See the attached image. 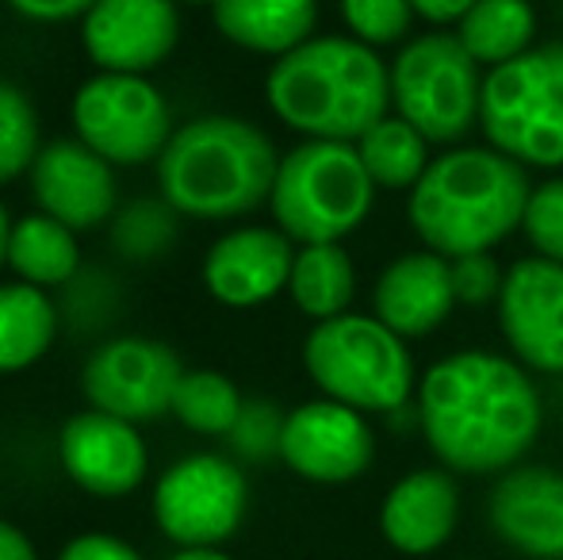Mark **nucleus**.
Instances as JSON below:
<instances>
[{
  "label": "nucleus",
  "mask_w": 563,
  "mask_h": 560,
  "mask_svg": "<svg viewBox=\"0 0 563 560\" xmlns=\"http://www.w3.org/2000/svg\"><path fill=\"white\" fill-rule=\"evenodd\" d=\"M541 396L529 369L490 350H456L426 369L418 426L452 472L490 476L518 469L541 433Z\"/></svg>",
  "instance_id": "obj_1"
},
{
  "label": "nucleus",
  "mask_w": 563,
  "mask_h": 560,
  "mask_svg": "<svg viewBox=\"0 0 563 560\" xmlns=\"http://www.w3.org/2000/svg\"><path fill=\"white\" fill-rule=\"evenodd\" d=\"M529 169L495 146H449L410 188V227L426 250L449 257L495 254L526 223Z\"/></svg>",
  "instance_id": "obj_2"
},
{
  "label": "nucleus",
  "mask_w": 563,
  "mask_h": 560,
  "mask_svg": "<svg viewBox=\"0 0 563 560\" xmlns=\"http://www.w3.org/2000/svg\"><path fill=\"white\" fill-rule=\"evenodd\" d=\"M265 100L303 139L361 142L391 116V66L353 35H314L273 62Z\"/></svg>",
  "instance_id": "obj_3"
},
{
  "label": "nucleus",
  "mask_w": 563,
  "mask_h": 560,
  "mask_svg": "<svg viewBox=\"0 0 563 560\" xmlns=\"http://www.w3.org/2000/svg\"><path fill=\"white\" fill-rule=\"evenodd\" d=\"M280 173L276 142L242 116H196L157 157L162 200L180 219L227 223L268 204Z\"/></svg>",
  "instance_id": "obj_4"
},
{
  "label": "nucleus",
  "mask_w": 563,
  "mask_h": 560,
  "mask_svg": "<svg viewBox=\"0 0 563 560\" xmlns=\"http://www.w3.org/2000/svg\"><path fill=\"white\" fill-rule=\"evenodd\" d=\"M376 193L356 142L303 139L280 157L268 211L296 246L341 242L368 219Z\"/></svg>",
  "instance_id": "obj_5"
},
{
  "label": "nucleus",
  "mask_w": 563,
  "mask_h": 560,
  "mask_svg": "<svg viewBox=\"0 0 563 560\" xmlns=\"http://www.w3.org/2000/svg\"><path fill=\"white\" fill-rule=\"evenodd\" d=\"M303 369L322 396L353 411L391 415L407 407L415 392V358L407 338L361 311L314 322L303 342Z\"/></svg>",
  "instance_id": "obj_6"
},
{
  "label": "nucleus",
  "mask_w": 563,
  "mask_h": 560,
  "mask_svg": "<svg viewBox=\"0 0 563 560\" xmlns=\"http://www.w3.org/2000/svg\"><path fill=\"white\" fill-rule=\"evenodd\" d=\"M479 128L487 146L526 169H563V43L487 69Z\"/></svg>",
  "instance_id": "obj_7"
},
{
  "label": "nucleus",
  "mask_w": 563,
  "mask_h": 560,
  "mask_svg": "<svg viewBox=\"0 0 563 560\" xmlns=\"http://www.w3.org/2000/svg\"><path fill=\"white\" fill-rule=\"evenodd\" d=\"M483 66L456 31H426L402 43L391 62V108L433 146H460L479 128Z\"/></svg>",
  "instance_id": "obj_8"
},
{
  "label": "nucleus",
  "mask_w": 563,
  "mask_h": 560,
  "mask_svg": "<svg viewBox=\"0 0 563 560\" xmlns=\"http://www.w3.org/2000/svg\"><path fill=\"white\" fill-rule=\"evenodd\" d=\"M74 139L112 165L157 162L173 139V112L150 77L97 74L74 92L69 105Z\"/></svg>",
  "instance_id": "obj_9"
},
{
  "label": "nucleus",
  "mask_w": 563,
  "mask_h": 560,
  "mask_svg": "<svg viewBox=\"0 0 563 560\" xmlns=\"http://www.w3.org/2000/svg\"><path fill=\"white\" fill-rule=\"evenodd\" d=\"M250 507L245 472L230 457L192 453L154 487V523L180 549H216L234 538Z\"/></svg>",
  "instance_id": "obj_10"
},
{
  "label": "nucleus",
  "mask_w": 563,
  "mask_h": 560,
  "mask_svg": "<svg viewBox=\"0 0 563 560\" xmlns=\"http://www.w3.org/2000/svg\"><path fill=\"white\" fill-rule=\"evenodd\" d=\"M180 376L185 365L173 345L142 334H115L89 353L81 369V392L92 411L139 426L173 411Z\"/></svg>",
  "instance_id": "obj_11"
},
{
  "label": "nucleus",
  "mask_w": 563,
  "mask_h": 560,
  "mask_svg": "<svg viewBox=\"0 0 563 560\" xmlns=\"http://www.w3.org/2000/svg\"><path fill=\"white\" fill-rule=\"evenodd\" d=\"M376 457V433L364 411L338 399H311L284 415L280 461L314 484H349L364 476Z\"/></svg>",
  "instance_id": "obj_12"
},
{
  "label": "nucleus",
  "mask_w": 563,
  "mask_h": 560,
  "mask_svg": "<svg viewBox=\"0 0 563 560\" xmlns=\"http://www.w3.org/2000/svg\"><path fill=\"white\" fill-rule=\"evenodd\" d=\"M180 43L173 0H97L81 20V46L100 74L146 77Z\"/></svg>",
  "instance_id": "obj_13"
},
{
  "label": "nucleus",
  "mask_w": 563,
  "mask_h": 560,
  "mask_svg": "<svg viewBox=\"0 0 563 560\" xmlns=\"http://www.w3.org/2000/svg\"><path fill=\"white\" fill-rule=\"evenodd\" d=\"M495 307L514 358L533 373L563 376V265L537 254L514 262Z\"/></svg>",
  "instance_id": "obj_14"
},
{
  "label": "nucleus",
  "mask_w": 563,
  "mask_h": 560,
  "mask_svg": "<svg viewBox=\"0 0 563 560\" xmlns=\"http://www.w3.org/2000/svg\"><path fill=\"white\" fill-rule=\"evenodd\" d=\"M27 177L38 211L66 223L69 231H92L115 216V165L81 139L43 142Z\"/></svg>",
  "instance_id": "obj_15"
},
{
  "label": "nucleus",
  "mask_w": 563,
  "mask_h": 560,
  "mask_svg": "<svg viewBox=\"0 0 563 560\" xmlns=\"http://www.w3.org/2000/svg\"><path fill=\"white\" fill-rule=\"evenodd\" d=\"M58 461L81 492L119 499L146 480L150 449L134 422L104 411H81L58 433Z\"/></svg>",
  "instance_id": "obj_16"
},
{
  "label": "nucleus",
  "mask_w": 563,
  "mask_h": 560,
  "mask_svg": "<svg viewBox=\"0 0 563 560\" xmlns=\"http://www.w3.org/2000/svg\"><path fill=\"white\" fill-rule=\"evenodd\" d=\"M296 250L280 227H238L211 242L203 257V284L223 307L250 311L288 288Z\"/></svg>",
  "instance_id": "obj_17"
},
{
  "label": "nucleus",
  "mask_w": 563,
  "mask_h": 560,
  "mask_svg": "<svg viewBox=\"0 0 563 560\" xmlns=\"http://www.w3.org/2000/svg\"><path fill=\"white\" fill-rule=\"evenodd\" d=\"M490 526L521 557L563 560V472L518 464L490 492Z\"/></svg>",
  "instance_id": "obj_18"
},
{
  "label": "nucleus",
  "mask_w": 563,
  "mask_h": 560,
  "mask_svg": "<svg viewBox=\"0 0 563 560\" xmlns=\"http://www.w3.org/2000/svg\"><path fill=\"white\" fill-rule=\"evenodd\" d=\"M452 307H456L452 262L433 250L395 257L372 292V315L407 342L430 338L452 315Z\"/></svg>",
  "instance_id": "obj_19"
},
{
  "label": "nucleus",
  "mask_w": 563,
  "mask_h": 560,
  "mask_svg": "<svg viewBox=\"0 0 563 560\" xmlns=\"http://www.w3.org/2000/svg\"><path fill=\"white\" fill-rule=\"evenodd\" d=\"M460 518V487L449 472L441 469H418L402 476L387 492L379 507V530L387 546L407 557L438 553L452 538Z\"/></svg>",
  "instance_id": "obj_20"
},
{
  "label": "nucleus",
  "mask_w": 563,
  "mask_h": 560,
  "mask_svg": "<svg viewBox=\"0 0 563 560\" xmlns=\"http://www.w3.org/2000/svg\"><path fill=\"white\" fill-rule=\"evenodd\" d=\"M216 31L250 54L284 58L319 28V0H216Z\"/></svg>",
  "instance_id": "obj_21"
},
{
  "label": "nucleus",
  "mask_w": 563,
  "mask_h": 560,
  "mask_svg": "<svg viewBox=\"0 0 563 560\" xmlns=\"http://www.w3.org/2000/svg\"><path fill=\"white\" fill-rule=\"evenodd\" d=\"M8 270L15 281L35 284V288H66L81 273V242L77 231L66 223L43 216H23L12 227V242H8Z\"/></svg>",
  "instance_id": "obj_22"
},
{
  "label": "nucleus",
  "mask_w": 563,
  "mask_h": 560,
  "mask_svg": "<svg viewBox=\"0 0 563 560\" xmlns=\"http://www.w3.org/2000/svg\"><path fill=\"white\" fill-rule=\"evenodd\" d=\"M54 338H58L54 299L35 284H0V376L23 373L43 361Z\"/></svg>",
  "instance_id": "obj_23"
},
{
  "label": "nucleus",
  "mask_w": 563,
  "mask_h": 560,
  "mask_svg": "<svg viewBox=\"0 0 563 560\" xmlns=\"http://www.w3.org/2000/svg\"><path fill=\"white\" fill-rule=\"evenodd\" d=\"M288 296L307 319L327 322L353 311L356 296V265L341 242H314L296 250Z\"/></svg>",
  "instance_id": "obj_24"
},
{
  "label": "nucleus",
  "mask_w": 563,
  "mask_h": 560,
  "mask_svg": "<svg viewBox=\"0 0 563 560\" xmlns=\"http://www.w3.org/2000/svg\"><path fill=\"white\" fill-rule=\"evenodd\" d=\"M456 39L483 69H498L533 51L537 12L529 0H475L456 23Z\"/></svg>",
  "instance_id": "obj_25"
},
{
  "label": "nucleus",
  "mask_w": 563,
  "mask_h": 560,
  "mask_svg": "<svg viewBox=\"0 0 563 560\" xmlns=\"http://www.w3.org/2000/svg\"><path fill=\"white\" fill-rule=\"evenodd\" d=\"M430 146L433 142L415 123H407L402 116H387V120H379L368 135L356 142V154H361L364 169H368L376 188L410 193L426 177V169H430Z\"/></svg>",
  "instance_id": "obj_26"
},
{
  "label": "nucleus",
  "mask_w": 563,
  "mask_h": 560,
  "mask_svg": "<svg viewBox=\"0 0 563 560\" xmlns=\"http://www.w3.org/2000/svg\"><path fill=\"white\" fill-rule=\"evenodd\" d=\"M245 399L230 376L216 373V369H185L173 396V415L180 426L203 438H227L234 430L238 415H242Z\"/></svg>",
  "instance_id": "obj_27"
},
{
  "label": "nucleus",
  "mask_w": 563,
  "mask_h": 560,
  "mask_svg": "<svg viewBox=\"0 0 563 560\" xmlns=\"http://www.w3.org/2000/svg\"><path fill=\"white\" fill-rule=\"evenodd\" d=\"M43 135H38V112L31 97L12 81H0V188L31 173Z\"/></svg>",
  "instance_id": "obj_28"
},
{
  "label": "nucleus",
  "mask_w": 563,
  "mask_h": 560,
  "mask_svg": "<svg viewBox=\"0 0 563 560\" xmlns=\"http://www.w3.org/2000/svg\"><path fill=\"white\" fill-rule=\"evenodd\" d=\"M177 211L165 200H134L112 216V246L131 262L165 254L177 239Z\"/></svg>",
  "instance_id": "obj_29"
},
{
  "label": "nucleus",
  "mask_w": 563,
  "mask_h": 560,
  "mask_svg": "<svg viewBox=\"0 0 563 560\" xmlns=\"http://www.w3.org/2000/svg\"><path fill=\"white\" fill-rule=\"evenodd\" d=\"M338 12L349 35L372 51L402 43L418 15L410 0H338Z\"/></svg>",
  "instance_id": "obj_30"
},
{
  "label": "nucleus",
  "mask_w": 563,
  "mask_h": 560,
  "mask_svg": "<svg viewBox=\"0 0 563 560\" xmlns=\"http://www.w3.org/2000/svg\"><path fill=\"white\" fill-rule=\"evenodd\" d=\"M521 231H526L537 257H549V262L563 265V177L533 185Z\"/></svg>",
  "instance_id": "obj_31"
},
{
  "label": "nucleus",
  "mask_w": 563,
  "mask_h": 560,
  "mask_svg": "<svg viewBox=\"0 0 563 560\" xmlns=\"http://www.w3.org/2000/svg\"><path fill=\"white\" fill-rule=\"evenodd\" d=\"M280 433H284V415L273 404H245L227 438L245 461H265L273 453L280 457Z\"/></svg>",
  "instance_id": "obj_32"
},
{
  "label": "nucleus",
  "mask_w": 563,
  "mask_h": 560,
  "mask_svg": "<svg viewBox=\"0 0 563 560\" xmlns=\"http://www.w3.org/2000/svg\"><path fill=\"white\" fill-rule=\"evenodd\" d=\"M452 284H456V304L490 307L503 296L506 270L495 262V254H467L452 262Z\"/></svg>",
  "instance_id": "obj_33"
},
{
  "label": "nucleus",
  "mask_w": 563,
  "mask_h": 560,
  "mask_svg": "<svg viewBox=\"0 0 563 560\" xmlns=\"http://www.w3.org/2000/svg\"><path fill=\"white\" fill-rule=\"evenodd\" d=\"M4 4L31 23H66V20H85L97 0H4Z\"/></svg>",
  "instance_id": "obj_34"
},
{
  "label": "nucleus",
  "mask_w": 563,
  "mask_h": 560,
  "mask_svg": "<svg viewBox=\"0 0 563 560\" xmlns=\"http://www.w3.org/2000/svg\"><path fill=\"white\" fill-rule=\"evenodd\" d=\"M58 560H142V557L139 549L126 546L123 538H112V534H81V538H74L62 549Z\"/></svg>",
  "instance_id": "obj_35"
},
{
  "label": "nucleus",
  "mask_w": 563,
  "mask_h": 560,
  "mask_svg": "<svg viewBox=\"0 0 563 560\" xmlns=\"http://www.w3.org/2000/svg\"><path fill=\"white\" fill-rule=\"evenodd\" d=\"M410 4H415V12L422 15L426 23H433V28H449V23L456 28L475 0H410Z\"/></svg>",
  "instance_id": "obj_36"
},
{
  "label": "nucleus",
  "mask_w": 563,
  "mask_h": 560,
  "mask_svg": "<svg viewBox=\"0 0 563 560\" xmlns=\"http://www.w3.org/2000/svg\"><path fill=\"white\" fill-rule=\"evenodd\" d=\"M0 560H38L27 534L20 526L4 523V518H0Z\"/></svg>",
  "instance_id": "obj_37"
},
{
  "label": "nucleus",
  "mask_w": 563,
  "mask_h": 560,
  "mask_svg": "<svg viewBox=\"0 0 563 560\" xmlns=\"http://www.w3.org/2000/svg\"><path fill=\"white\" fill-rule=\"evenodd\" d=\"M12 219H8V208L0 204V265H8V242H12Z\"/></svg>",
  "instance_id": "obj_38"
},
{
  "label": "nucleus",
  "mask_w": 563,
  "mask_h": 560,
  "mask_svg": "<svg viewBox=\"0 0 563 560\" xmlns=\"http://www.w3.org/2000/svg\"><path fill=\"white\" fill-rule=\"evenodd\" d=\"M169 560H230V557L219 553V549H180V553Z\"/></svg>",
  "instance_id": "obj_39"
},
{
  "label": "nucleus",
  "mask_w": 563,
  "mask_h": 560,
  "mask_svg": "<svg viewBox=\"0 0 563 560\" xmlns=\"http://www.w3.org/2000/svg\"><path fill=\"white\" fill-rule=\"evenodd\" d=\"M173 4H177V8H200V4H216V0H173Z\"/></svg>",
  "instance_id": "obj_40"
}]
</instances>
